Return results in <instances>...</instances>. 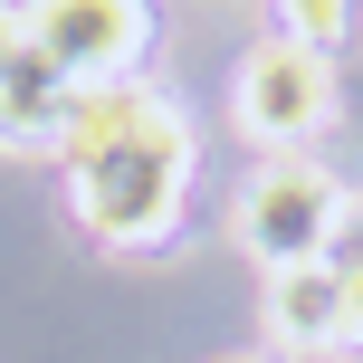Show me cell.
<instances>
[{"label":"cell","instance_id":"obj_1","mask_svg":"<svg viewBox=\"0 0 363 363\" xmlns=\"http://www.w3.org/2000/svg\"><path fill=\"white\" fill-rule=\"evenodd\" d=\"M67 201L106 249H163L182 230V191H191V125L172 96H153L144 77L125 86H77L67 134Z\"/></svg>","mask_w":363,"mask_h":363},{"label":"cell","instance_id":"obj_2","mask_svg":"<svg viewBox=\"0 0 363 363\" xmlns=\"http://www.w3.org/2000/svg\"><path fill=\"white\" fill-rule=\"evenodd\" d=\"M335 211H345V182H335L325 163L268 153V163L249 172V191H239V249H249L268 277L277 268H306V258H325Z\"/></svg>","mask_w":363,"mask_h":363},{"label":"cell","instance_id":"obj_3","mask_svg":"<svg viewBox=\"0 0 363 363\" xmlns=\"http://www.w3.org/2000/svg\"><path fill=\"white\" fill-rule=\"evenodd\" d=\"M19 10H29V48L67 86H125L144 38H153L144 0H19Z\"/></svg>","mask_w":363,"mask_h":363},{"label":"cell","instance_id":"obj_4","mask_svg":"<svg viewBox=\"0 0 363 363\" xmlns=\"http://www.w3.org/2000/svg\"><path fill=\"white\" fill-rule=\"evenodd\" d=\"M325 115H335V67L315 48H296V38L249 48V67H239V125H249L268 153H296Z\"/></svg>","mask_w":363,"mask_h":363},{"label":"cell","instance_id":"obj_5","mask_svg":"<svg viewBox=\"0 0 363 363\" xmlns=\"http://www.w3.org/2000/svg\"><path fill=\"white\" fill-rule=\"evenodd\" d=\"M268 335L287 354H335L345 345V268H325V258L277 268L268 277Z\"/></svg>","mask_w":363,"mask_h":363},{"label":"cell","instance_id":"obj_6","mask_svg":"<svg viewBox=\"0 0 363 363\" xmlns=\"http://www.w3.org/2000/svg\"><path fill=\"white\" fill-rule=\"evenodd\" d=\"M67 106H77V86L48 67V57H19L10 77H0V134H10V153H57V134H67Z\"/></svg>","mask_w":363,"mask_h":363},{"label":"cell","instance_id":"obj_7","mask_svg":"<svg viewBox=\"0 0 363 363\" xmlns=\"http://www.w3.org/2000/svg\"><path fill=\"white\" fill-rule=\"evenodd\" d=\"M277 38H296V48L335 57L354 38V0H277Z\"/></svg>","mask_w":363,"mask_h":363},{"label":"cell","instance_id":"obj_8","mask_svg":"<svg viewBox=\"0 0 363 363\" xmlns=\"http://www.w3.org/2000/svg\"><path fill=\"white\" fill-rule=\"evenodd\" d=\"M325 268H363V191H345V211H335V239H325Z\"/></svg>","mask_w":363,"mask_h":363},{"label":"cell","instance_id":"obj_9","mask_svg":"<svg viewBox=\"0 0 363 363\" xmlns=\"http://www.w3.org/2000/svg\"><path fill=\"white\" fill-rule=\"evenodd\" d=\"M19 57H29V10H19V0H0V77H10Z\"/></svg>","mask_w":363,"mask_h":363},{"label":"cell","instance_id":"obj_10","mask_svg":"<svg viewBox=\"0 0 363 363\" xmlns=\"http://www.w3.org/2000/svg\"><path fill=\"white\" fill-rule=\"evenodd\" d=\"M345 345H363V268L345 277Z\"/></svg>","mask_w":363,"mask_h":363},{"label":"cell","instance_id":"obj_11","mask_svg":"<svg viewBox=\"0 0 363 363\" xmlns=\"http://www.w3.org/2000/svg\"><path fill=\"white\" fill-rule=\"evenodd\" d=\"M220 363H268V354H220Z\"/></svg>","mask_w":363,"mask_h":363},{"label":"cell","instance_id":"obj_12","mask_svg":"<svg viewBox=\"0 0 363 363\" xmlns=\"http://www.w3.org/2000/svg\"><path fill=\"white\" fill-rule=\"evenodd\" d=\"M0 153H10V134H0Z\"/></svg>","mask_w":363,"mask_h":363}]
</instances>
